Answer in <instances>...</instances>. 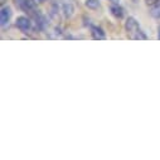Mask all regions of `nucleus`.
Instances as JSON below:
<instances>
[{
	"label": "nucleus",
	"mask_w": 160,
	"mask_h": 160,
	"mask_svg": "<svg viewBox=\"0 0 160 160\" xmlns=\"http://www.w3.org/2000/svg\"><path fill=\"white\" fill-rule=\"evenodd\" d=\"M132 2H134V3H138V2H139V0H132Z\"/></svg>",
	"instance_id": "nucleus-12"
},
{
	"label": "nucleus",
	"mask_w": 160,
	"mask_h": 160,
	"mask_svg": "<svg viewBox=\"0 0 160 160\" xmlns=\"http://www.w3.org/2000/svg\"><path fill=\"white\" fill-rule=\"evenodd\" d=\"M91 34H92V38L96 39V41H103V39H106L105 32L98 27H92L91 28Z\"/></svg>",
	"instance_id": "nucleus-4"
},
{
	"label": "nucleus",
	"mask_w": 160,
	"mask_h": 160,
	"mask_svg": "<svg viewBox=\"0 0 160 160\" xmlns=\"http://www.w3.org/2000/svg\"><path fill=\"white\" fill-rule=\"evenodd\" d=\"M111 2H113V3H117V4H118V0H111Z\"/></svg>",
	"instance_id": "nucleus-10"
},
{
	"label": "nucleus",
	"mask_w": 160,
	"mask_h": 160,
	"mask_svg": "<svg viewBox=\"0 0 160 160\" xmlns=\"http://www.w3.org/2000/svg\"><path fill=\"white\" fill-rule=\"evenodd\" d=\"M86 7L90 9H97L100 8V2L98 0H86Z\"/></svg>",
	"instance_id": "nucleus-7"
},
{
	"label": "nucleus",
	"mask_w": 160,
	"mask_h": 160,
	"mask_svg": "<svg viewBox=\"0 0 160 160\" xmlns=\"http://www.w3.org/2000/svg\"><path fill=\"white\" fill-rule=\"evenodd\" d=\"M110 10H111V14H112L116 19H121V18L124 17V9H122L121 7H118L117 3H115L113 5H111Z\"/></svg>",
	"instance_id": "nucleus-5"
},
{
	"label": "nucleus",
	"mask_w": 160,
	"mask_h": 160,
	"mask_svg": "<svg viewBox=\"0 0 160 160\" xmlns=\"http://www.w3.org/2000/svg\"><path fill=\"white\" fill-rule=\"evenodd\" d=\"M17 27L24 32V33H28L30 29H32V20L27 17H19L17 19Z\"/></svg>",
	"instance_id": "nucleus-2"
},
{
	"label": "nucleus",
	"mask_w": 160,
	"mask_h": 160,
	"mask_svg": "<svg viewBox=\"0 0 160 160\" xmlns=\"http://www.w3.org/2000/svg\"><path fill=\"white\" fill-rule=\"evenodd\" d=\"M145 2H146L148 5H155L159 2V0H145Z\"/></svg>",
	"instance_id": "nucleus-8"
},
{
	"label": "nucleus",
	"mask_w": 160,
	"mask_h": 160,
	"mask_svg": "<svg viewBox=\"0 0 160 160\" xmlns=\"http://www.w3.org/2000/svg\"><path fill=\"white\" fill-rule=\"evenodd\" d=\"M158 38H159V41H160V29H159V34H158Z\"/></svg>",
	"instance_id": "nucleus-11"
},
{
	"label": "nucleus",
	"mask_w": 160,
	"mask_h": 160,
	"mask_svg": "<svg viewBox=\"0 0 160 160\" xmlns=\"http://www.w3.org/2000/svg\"><path fill=\"white\" fill-rule=\"evenodd\" d=\"M33 2H34V3H43L44 0H33Z\"/></svg>",
	"instance_id": "nucleus-9"
},
{
	"label": "nucleus",
	"mask_w": 160,
	"mask_h": 160,
	"mask_svg": "<svg viewBox=\"0 0 160 160\" xmlns=\"http://www.w3.org/2000/svg\"><path fill=\"white\" fill-rule=\"evenodd\" d=\"M125 29H126V33H128V37L132 41H146L148 37L146 34L141 30V28L139 27V23L136 22L135 18L130 17L128 20H126V24H125Z\"/></svg>",
	"instance_id": "nucleus-1"
},
{
	"label": "nucleus",
	"mask_w": 160,
	"mask_h": 160,
	"mask_svg": "<svg viewBox=\"0 0 160 160\" xmlns=\"http://www.w3.org/2000/svg\"><path fill=\"white\" fill-rule=\"evenodd\" d=\"M12 18V10L9 7H3L2 8V12H0V24L2 27H7L9 24V20Z\"/></svg>",
	"instance_id": "nucleus-3"
},
{
	"label": "nucleus",
	"mask_w": 160,
	"mask_h": 160,
	"mask_svg": "<svg viewBox=\"0 0 160 160\" xmlns=\"http://www.w3.org/2000/svg\"><path fill=\"white\" fill-rule=\"evenodd\" d=\"M151 15L155 17V18H158V19H160V0L154 5V8L151 9Z\"/></svg>",
	"instance_id": "nucleus-6"
}]
</instances>
